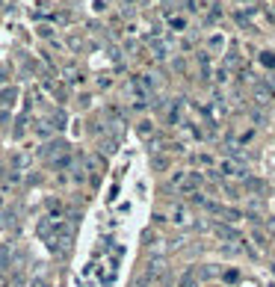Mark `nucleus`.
I'll return each instance as SVG.
<instances>
[{"label":"nucleus","instance_id":"obj_3","mask_svg":"<svg viewBox=\"0 0 275 287\" xmlns=\"http://www.w3.org/2000/svg\"><path fill=\"white\" fill-rule=\"evenodd\" d=\"M53 154H68V145H65V142H50V145L41 151V157H44V160H50Z\"/></svg>","mask_w":275,"mask_h":287},{"label":"nucleus","instance_id":"obj_7","mask_svg":"<svg viewBox=\"0 0 275 287\" xmlns=\"http://www.w3.org/2000/svg\"><path fill=\"white\" fill-rule=\"evenodd\" d=\"M160 287H172V282H169V279H163V285Z\"/></svg>","mask_w":275,"mask_h":287},{"label":"nucleus","instance_id":"obj_5","mask_svg":"<svg viewBox=\"0 0 275 287\" xmlns=\"http://www.w3.org/2000/svg\"><path fill=\"white\" fill-rule=\"evenodd\" d=\"M222 169H225V175H234V178H237V175H243V169H240L237 163H225Z\"/></svg>","mask_w":275,"mask_h":287},{"label":"nucleus","instance_id":"obj_1","mask_svg":"<svg viewBox=\"0 0 275 287\" xmlns=\"http://www.w3.org/2000/svg\"><path fill=\"white\" fill-rule=\"evenodd\" d=\"M175 184H178V190H181V193H196V190L204 184V178H201V175H196V172H181V178H178Z\"/></svg>","mask_w":275,"mask_h":287},{"label":"nucleus","instance_id":"obj_2","mask_svg":"<svg viewBox=\"0 0 275 287\" xmlns=\"http://www.w3.org/2000/svg\"><path fill=\"white\" fill-rule=\"evenodd\" d=\"M154 276H157V264H145L142 273L136 276L133 287H151V285H154Z\"/></svg>","mask_w":275,"mask_h":287},{"label":"nucleus","instance_id":"obj_6","mask_svg":"<svg viewBox=\"0 0 275 287\" xmlns=\"http://www.w3.org/2000/svg\"><path fill=\"white\" fill-rule=\"evenodd\" d=\"M12 98H15V89H6V92H0V104H12Z\"/></svg>","mask_w":275,"mask_h":287},{"label":"nucleus","instance_id":"obj_4","mask_svg":"<svg viewBox=\"0 0 275 287\" xmlns=\"http://www.w3.org/2000/svg\"><path fill=\"white\" fill-rule=\"evenodd\" d=\"M178 287H198V273L190 267L184 276H181V282H178Z\"/></svg>","mask_w":275,"mask_h":287}]
</instances>
